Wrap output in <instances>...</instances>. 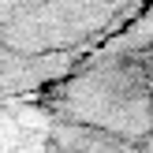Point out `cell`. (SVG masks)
Segmentation results:
<instances>
[{
	"instance_id": "6da1fadb",
	"label": "cell",
	"mask_w": 153,
	"mask_h": 153,
	"mask_svg": "<svg viewBox=\"0 0 153 153\" xmlns=\"http://www.w3.org/2000/svg\"><path fill=\"white\" fill-rule=\"evenodd\" d=\"M153 0H0V101L41 97Z\"/></svg>"
}]
</instances>
